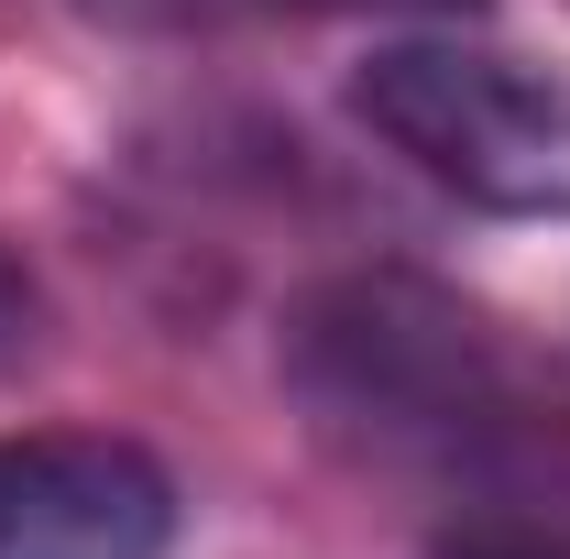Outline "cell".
<instances>
[{
  "mask_svg": "<svg viewBox=\"0 0 570 559\" xmlns=\"http://www.w3.org/2000/svg\"><path fill=\"white\" fill-rule=\"evenodd\" d=\"M352 121L483 219H570V88L504 45L384 33L352 67Z\"/></svg>",
  "mask_w": 570,
  "mask_h": 559,
  "instance_id": "cell-2",
  "label": "cell"
},
{
  "mask_svg": "<svg viewBox=\"0 0 570 559\" xmlns=\"http://www.w3.org/2000/svg\"><path fill=\"white\" fill-rule=\"evenodd\" d=\"M275 373L318 450L417 483L461 527H549L570 493V395L494 307L406 264L318 275L275 330Z\"/></svg>",
  "mask_w": 570,
  "mask_h": 559,
  "instance_id": "cell-1",
  "label": "cell"
},
{
  "mask_svg": "<svg viewBox=\"0 0 570 559\" xmlns=\"http://www.w3.org/2000/svg\"><path fill=\"white\" fill-rule=\"evenodd\" d=\"M33 318H45V296H33V275H22V253H0V351L33 341Z\"/></svg>",
  "mask_w": 570,
  "mask_h": 559,
  "instance_id": "cell-5",
  "label": "cell"
},
{
  "mask_svg": "<svg viewBox=\"0 0 570 559\" xmlns=\"http://www.w3.org/2000/svg\"><path fill=\"white\" fill-rule=\"evenodd\" d=\"M0 559H176V472L110 428H11Z\"/></svg>",
  "mask_w": 570,
  "mask_h": 559,
  "instance_id": "cell-3",
  "label": "cell"
},
{
  "mask_svg": "<svg viewBox=\"0 0 570 559\" xmlns=\"http://www.w3.org/2000/svg\"><path fill=\"white\" fill-rule=\"evenodd\" d=\"M110 33H242V22H362V11H483V0H77Z\"/></svg>",
  "mask_w": 570,
  "mask_h": 559,
  "instance_id": "cell-4",
  "label": "cell"
}]
</instances>
